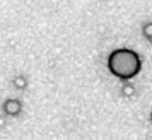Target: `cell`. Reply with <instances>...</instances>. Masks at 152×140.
I'll list each match as a JSON object with an SVG mask.
<instances>
[{"label": "cell", "instance_id": "7a4b0ae2", "mask_svg": "<svg viewBox=\"0 0 152 140\" xmlns=\"http://www.w3.org/2000/svg\"><path fill=\"white\" fill-rule=\"evenodd\" d=\"M22 111V103L19 99H7L4 103V113L9 116H17Z\"/></svg>", "mask_w": 152, "mask_h": 140}, {"label": "cell", "instance_id": "5b68a950", "mask_svg": "<svg viewBox=\"0 0 152 140\" xmlns=\"http://www.w3.org/2000/svg\"><path fill=\"white\" fill-rule=\"evenodd\" d=\"M151 121H152V114H151Z\"/></svg>", "mask_w": 152, "mask_h": 140}, {"label": "cell", "instance_id": "277c9868", "mask_svg": "<svg viewBox=\"0 0 152 140\" xmlns=\"http://www.w3.org/2000/svg\"><path fill=\"white\" fill-rule=\"evenodd\" d=\"M142 33H144V36L147 38V39H152V22L145 24L144 29H142Z\"/></svg>", "mask_w": 152, "mask_h": 140}, {"label": "cell", "instance_id": "6da1fadb", "mask_svg": "<svg viewBox=\"0 0 152 140\" xmlns=\"http://www.w3.org/2000/svg\"><path fill=\"white\" fill-rule=\"evenodd\" d=\"M140 69H142L140 56L133 50L118 48L111 51V55L108 56V70L118 79L123 80L133 79L135 75H138Z\"/></svg>", "mask_w": 152, "mask_h": 140}, {"label": "cell", "instance_id": "3957f363", "mask_svg": "<svg viewBox=\"0 0 152 140\" xmlns=\"http://www.w3.org/2000/svg\"><path fill=\"white\" fill-rule=\"evenodd\" d=\"M14 85H15V89H26L28 82H26V79L22 77V75H17L14 79Z\"/></svg>", "mask_w": 152, "mask_h": 140}]
</instances>
